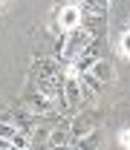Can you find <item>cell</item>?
Segmentation results:
<instances>
[{"instance_id": "6da1fadb", "label": "cell", "mask_w": 130, "mask_h": 150, "mask_svg": "<svg viewBox=\"0 0 130 150\" xmlns=\"http://www.w3.org/2000/svg\"><path fill=\"white\" fill-rule=\"evenodd\" d=\"M93 40H95V35L90 29H75V32H70L67 40H64V46H61V61L64 64H75L78 58L90 49Z\"/></svg>"}, {"instance_id": "7a4b0ae2", "label": "cell", "mask_w": 130, "mask_h": 150, "mask_svg": "<svg viewBox=\"0 0 130 150\" xmlns=\"http://www.w3.org/2000/svg\"><path fill=\"white\" fill-rule=\"evenodd\" d=\"M58 23H61V29L67 35L75 32V29H81V6H64L61 15H58Z\"/></svg>"}, {"instance_id": "3957f363", "label": "cell", "mask_w": 130, "mask_h": 150, "mask_svg": "<svg viewBox=\"0 0 130 150\" xmlns=\"http://www.w3.org/2000/svg\"><path fill=\"white\" fill-rule=\"evenodd\" d=\"M26 107H29V112H35V115H46V112H52V98H46V95H40L35 90V93L26 95Z\"/></svg>"}, {"instance_id": "277c9868", "label": "cell", "mask_w": 130, "mask_h": 150, "mask_svg": "<svg viewBox=\"0 0 130 150\" xmlns=\"http://www.w3.org/2000/svg\"><path fill=\"white\" fill-rule=\"evenodd\" d=\"M81 81H75V75H64V98H67V107L81 104Z\"/></svg>"}, {"instance_id": "5b68a950", "label": "cell", "mask_w": 130, "mask_h": 150, "mask_svg": "<svg viewBox=\"0 0 130 150\" xmlns=\"http://www.w3.org/2000/svg\"><path fill=\"white\" fill-rule=\"evenodd\" d=\"M70 124H61L49 133V147H58V144H72V133H67Z\"/></svg>"}, {"instance_id": "8992f818", "label": "cell", "mask_w": 130, "mask_h": 150, "mask_svg": "<svg viewBox=\"0 0 130 150\" xmlns=\"http://www.w3.org/2000/svg\"><path fill=\"white\" fill-rule=\"evenodd\" d=\"M98 144H101V133H90V136H84V139H78L72 147L75 150H98Z\"/></svg>"}, {"instance_id": "52a82bcc", "label": "cell", "mask_w": 130, "mask_h": 150, "mask_svg": "<svg viewBox=\"0 0 130 150\" xmlns=\"http://www.w3.org/2000/svg\"><path fill=\"white\" fill-rule=\"evenodd\" d=\"M93 75L101 81V84H104V81H110V78H113V67L107 64V61H98V64L93 67Z\"/></svg>"}, {"instance_id": "ba28073f", "label": "cell", "mask_w": 130, "mask_h": 150, "mask_svg": "<svg viewBox=\"0 0 130 150\" xmlns=\"http://www.w3.org/2000/svg\"><path fill=\"white\" fill-rule=\"evenodd\" d=\"M78 81H81V84H84L87 90H93V93H98V90H101V81H98V78H95L93 72H84V75H78Z\"/></svg>"}, {"instance_id": "9c48e42d", "label": "cell", "mask_w": 130, "mask_h": 150, "mask_svg": "<svg viewBox=\"0 0 130 150\" xmlns=\"http://www.w3.org/2000/svg\"><path fill=\"white\" fill-rule=\"evenodd\" d=\"M18 130H20V127H15V124H9V121H3V127H0V136H3L6 142H12V139L18 136Z\"/></svg>"}, {"instance_id": "30bf717a", "label": "cell", "mask_w": 130, "mask_h": 150, "mask_svg": "<svg viewBox=\"0 0 130 150\" xmlns=\"http://www.w3.org/2000/svg\"><path fill=\"white\" fill-rule=\"evenodd\" d=\"M12 144H15L18 150H26L29 147V136H26V133H18V136L12 139Z\"/></svg>"}, {"instance_id": "8fae6325", "label": "cell", "mask_w": 130, "mask_h": 150, "mask_svg": "<svg viewBox=\"0 0 130 150\" xmlns=\"http://www.w3.org/2000/svg\"><path fill=\"white\" fill-rule=\"evenodd\" d=\"M119 49H121V52L130 58V32H124V35H121V43H119Z\"/></svg>"}, {"instance_id": "7c38bea8", "label": "cell", "mask_w": 130, "mask_h": 150, "mask_svg": "<svg viewBox=\"0 0 130 150\" xmlns=\"http://www.w3.org/2000/svg\"><path fill=\"white\" fill-rule=\"evenodd\" d=\"M119 142H121V147H127V150H130V130H121Z\"/></svg>"}, {"instance_id": "4fadbf2b", "label": "cell", "mask_w": 130, "mask_h": 150, "mask_svg": "<svg viewBox=\"0 0 130 150\" xmlns=\"http://www.w3.org/2000/svg\"><path fill=\"white\" fill-rule=\"evenodd\" d=\"M52 150H75L72 144H58V147H52Z\"/></svg>"}]
</instances>
